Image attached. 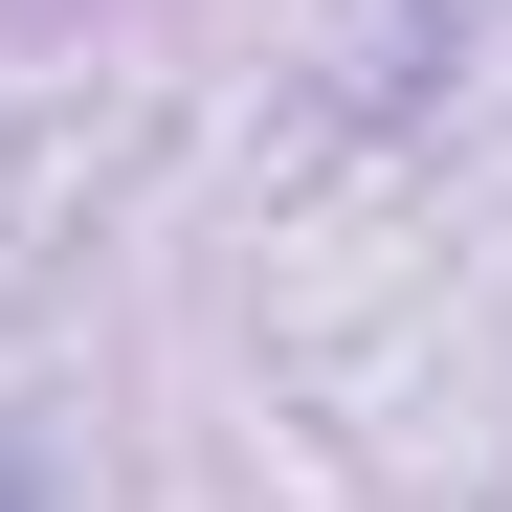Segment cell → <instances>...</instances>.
<instances>
[{
	"instance_id": "obj_1",
	"label": "cell",
	"mask_w": 512,
	"mask_h": 512,
	"mask_svg": "<svg viewBox=\"0 0 512 512\" xmlns=\"http://www.w3.org/2000/svg\"><path fill=\"white\" fill-rule=\"evenodd\" d=\"M0 512H45V468H0Z\"/></svg>"
}]
</instances>
